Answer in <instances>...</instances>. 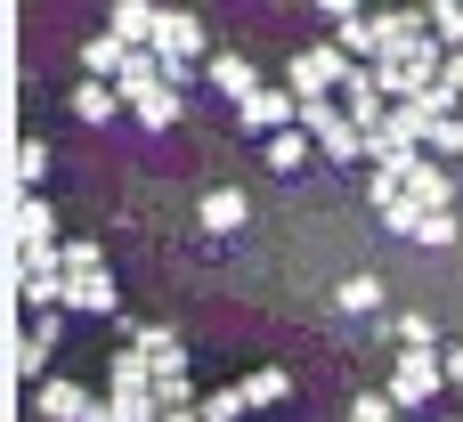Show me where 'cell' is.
<instances>
[{"instance_id":"4316f807","label":"cell","mask_w":463,"mask_h":422,"mask_svg":"<svg viewBox=\"0 0 463 422\" xmlns=\"http://www.w3.org/2000/svg\"><path fill=\"white\" fill-rule=\"evenodd\" d=\"M244 415V390H220V399H203V422H236Z\"/></svg>"},{"instance_id":"e0dca14e","label":"cell","mask_w":463,"mask_h":422,"mask_svg":"<svg viewBox=\"0 0 463 422\" xmlns=\"http://www.w3.org/2000/svg\"><path fill=\"white\" fill-rule=\"evenodd\" d=\"M130 342H138V350H146L155 366H187V350H179V333H171V325H138Z\"/></svg>"},{"instance_id":"7c38bea8","label":"cell","mask_w":463,"mask_h":422,"mask_svg":"<svg viewBox=\"0 0 463 422\" xmlns=\"http://www.w3.org/2000/svg\"><path fill=\"white\" fill-rule=\"evenodd\" d=\"M65 309H81V317H114L122 301H114V277H73L65 285Z\"/></svg>"},{"instance_id":"9c48e42d","label":"cell","mask_w":463,"mask_h":422,"mask_svg":"<svg viewBox=\"0 0 463 422\" xmlns=\"http://www.w3.org/2000/svg\"><path fill=\"white\" fill-rule=\"evenodd\" d=\"M407 203H415V211H456V171L423 163V171L407 179Z\"/></svg>"},{"instance_id":"f546056e","label":"cell","mask_w":463,"mask_h":422,"mask_svg":"<svg viewBox=\"0 0 463 422\" xmlns=\"http://www.w3.org/2000/svg\"><path fill=\"white\" fill-rule=\"evenodd\" d=\"M391 407H399V399H374V390H366V399H358L350 415H358V422H391Z\"/></svg>"},{"instance_id":"7a4b0ae2","label":"cell","mask_w":463,"mask_h":422,"mask_svg":"<svg viewBox=\"0 0 463 422\" xmlns=\"http://www.w3.org/2000/svg\"><path fill=\"white\" fill-rule=\"evenodd\" d=\"M439 382H448V358H439V350H399V358H391V399H399V407H431Z\"/></svg>"},{"instance_id":"484cf974","label":"cell","mask_w":463,"mask_h":422,"mask_svg":"<svg viewBox=\"0 0 463 422\" xmlns=\"http://www.w3.org/2000/svg\"><path fill=\"white\" fill-rule=\"evenodd\" d=\"M423 220H431V211H415V203H391V211H383L391 236H423Z\"/></svg>"},{"instance_id":"4dcf8cb0","label":"cell","mask_w":463,"mask_h":422,"mask_svg":"<svg viewBox=\"0 0 463 422\" xmlns=\"http://www.w3.org/2000/svg\"><path fill=\"white\" fill-rule=\"evenodd\" d=\"M439 81H448V89L463 98V49H448V65H439Z\"/></svg>"},{"instance_id":"8992f818","label":"cell","mask_w":463,"mask_h":422,"mask_svg":"<svg viewBox=\"0 0 463 422\" xmlns=\"http://www.w3.org/2000/svg\"><path fill=\"white\" fill-rule=\"evenodd\" d=\"M212 89H220V98H236V106H252L269 81L252 73V57H236V49H228V57H212Z\"/></svg>"},{"instance_id":"3957f363","label":"cell","mask_w":463,"mask_h":422,"mask_svg":"<svg viewBox=\"0 0 463 422\" xmlns=\"http://www.w3.org/2000/svg\"><path fill=\"white\" fill-rule=\"evenodd\" d=\"M212 41H203V16H187V8H163V24H155V57L163 65H187V57H203Z\"/></svg>"},{"instance_id":"d6986e66","label":"cell","mask_w":463,"mask_h":422,"mask_svg":"<svg viewBox=\"0 0 463 422\" xmlns=\"http://www.w3.org/2000/svg\"><path fill=\"white\" fill-rule=\"evenodd\" d=\"M33 244H57V228L41 203H16V252H33Z\"/></svg>"},{"instance_id":"f1b7e54d","label":"cell","mask_w":463,"mask_h":422,"mask_svg":"<svg viewBox=\"0 0 463 422\" xmlns=\"http://www.w3.org/2000/svg\"><path fill=\"white\" fill-rule=\"evenodd\" d=\"M415 244H456V211H431V220H423V236H415Z\"/></svg>"},{"instance_id":"44dd1931","label":"cell","mask_w":463,"mask_h":422,"mask_svg":"<svg viewBox=\"0 0 463 422\" xmlns=\"http://www.w3.org/2000/svg\"><path fill=\"white\" fill-rule=\"evenodd\" d=\"M179 114H187V98H179V89H155V98L138 106V122H146V130H171Z\"/></svg>"},{"instance_id":"8fae6325","label":"cell","mask_w":463,"mask_h":422,"mask_svg":"<svg viewBox=\"0 0 463 422\" xmlns=\"http://www.w3.org/2000/svg\"><path fill=\"white\" fill-rule=\"evenodd\" d=\"M244 220H252L244 187H212V195H203V228H212V236H236Z\"/></svg>"},{"instance_id":"30bf717a","label":"cell","mask_w":463,"mask_h":422,"mask_svg":"<svg viewBox=\"0 0 463 422\" xmlns=\"http://www.w3.org/2000/svg\"><path fill=\"white\" fill-rule=\"evenodd\" d=\"M122 65H130V49H122L114 33L81 41V81H122Z\"/></svg>"},{"instance_id":"9a60e30c","label":"cell","mask_w":463,"mask_h":422,"mask_svg":"<svg viewBox=\"0 0 463 422\" xmlns=\"http://www.w3.org/2000/svg\"><path fill=\"white\" fill-rule=\"evenodd\" d=\"M334 309H342V317H374V309H383V277H350V285L334 293Z\"/></svg>"},{"instance_id":"277c9868","label":"cell","mask_w":463,"mask_h":422,"mask_svg":"<svg viewBox=\"0 0 463 422\" xmlns=\"http://www.w3.org/2000/svg\"><path fill=\"white\" fill-rule=\"evenodd\" d=\"M236 122H244L252 138H277V130H301V98H293V89H260L252 106H236Z\"/></svg>"},{"instance_id":"603a6c76","label":"cell","mask_w":463,"mask_h":422,"mask_svg":"<svg viewBox=\"0 0 463 422\" xmlns=\"http://www.w3.org/2000/svg\"><path fill=\"white\" fill-rule=\"evenodd\" d=\"M423 24L439 33V49H463V8H456V0H439V8H423Z\"/></svg>"},{"instance_id":"ac0fdd59","label":"cell","mask_w":463,"mask_h":422,"mask_svg":"<svg viewBox=\"0 0 463 422\" xmlns=\"http://www.w3.org/2000/svg\"><path fill=\"white\" fill-rule=\"evenodd\" d=\"M309 163V130H277L269 138V171H301Z\"/></svg>"},{"instance_id":"d4e9b609","label":"cell","mask_w":463,"mask_h":422,"mask_svg":"<svg viewBox=\"0 0 463 422\" xmlns=\"http://www.w3.org/2000/svg\"><path fill=\"white\" fill-rule=\"evenodd\" d=\"M114 415L122 422H163V407H155V390H114Z\"/></svg>"},{"instance_id":"ffe728a7","label":"cell","mask_w":463,"mask_h":422,"mask_svg":"<svg viewBox=\"0 0 463 422\" xmlns=\"http://www.w3.org/2000/svg\"><path fill=\"white\" fill-rule=\"evenodd\" d=\"M146 390H155V407L171 415V407H187V390H195V382H187V366H155V382H146Z\"/></svg>"},{"instance_id":"83f0119b","label":"cell","mask_w":463,"mask_h":422,"mask_svg":"<svg viewBox=\"0 0 463 422\" xmlns=\"http://www.w3.org/2000/svg\"><path fill=\"white\" fill-rule=\"evenodd\" d=\"M423 155H463V114H456V122H439V130H431V146H423Z\"/></svg>"},{"instance_id":"ba28073f","label":"cell","mask_w":463,"mask_h":422,"mask_svg":"<svg viewBox=\"0 0 463 422\" xmlns=\"http://www.w3.org/2000/svg\"><path fill=\"white\" fill-rule=\"evenodd\" d=\"M155 24H163V8H146V0H122L106 33H114L122 49H155Z\"/></svg>"},{"instance_id":"2e32d148","label":"cell","mask_w":463,"mask_h":422,"mask_svg":"<svg viewBox=\"0 0 463 422\" xmlns=\"http://www.w3.org/2000/svg\"><path fill=\"white\" fill-rule=\"evenodd\" d=\"M236 390H244V407H277V399L293 390V374H285V366H260V374H244Z\"/></svg>"},{"instance_id":"4fadbf2b","label":"cell","mask_w":463,"mask_h":422,"mask_svg":"<svg viewBox=\"0 0 463 422\" xmlns=\"http://www.w3.org/2000/svg\"><path fill=\"white\" fill-rule=\"evenodd\" d=\"M114 106H122L114 81H81V89H73V114H81V122H114Z\"/></svg>"},{"instance_id":"52a82bcc","label":"cell","mask_w":463,"mask_h":422,"mask_svg":"<svg viewBox=\"0 0 463 422\" xmlns=\"http://www.w3.org/2000/svg\"><path fill=\"white\" fill-rule=\"evenodd\" d=\"M33 415H41V422H81V415H90V399H81L73 382L49 374V382H33Z\"/></svg>"},{"instance_id":"6da1fadb","label":"cell","mask_w":463,"mask_h":422,"mask_svg":"<svg viewBox=\"0 0 463 422\" xmlns=\"http://www.w3.org/2000/svg\"><path fill=\"white\" fill-rule=\"evenodd\" d=\"M350 73H358V65L342 57V41H309V49L293 57V73H285V89H293V98L309 106V98H334V89H342Z\"/></svg>"},{"instance_id":"836d02e7","label":"cell","mask_w":463,"mask_h":422,"mask_svg":"<svg viewBox=\"0 0 463 422\" xmlns=\"http://www.w3.org/2000/svg\"><path fill=\"white\" fill-rule=\"evenodd\" d=\"M163 422H203V407H171V415H163Z\"/></svg>"},{"instance_id":"cb8c5ba5","label":"cell","mask_w":463,"mask_h":422,"mask_svg":"<svg viewBox=\"0 0 463 422\" xmlns=\"http://www.w3.org/2000/svg\"><path fill=\"white\" fill-rule=\"evenodd\" d=\"M399 350H439V325H431L423 309H407V317H399Z\"/></svg>"},{"instance_id":"7402d4cb","label":"cell","mask_w":463,"mask_h":422,"mask_svg":"<svg viewBox=\"0 0 463 422\" xmlns=\"http://www.w3.org/2000/svg\"><path fill=\"white\" fill-rule=\"evenodd\" d=\"M57 260H65V277H106V252H98L90 236H73V244H65Z\"/></svg>"},{"instance_id":"d6a6232c","label":"cell","mask_w":463,"mask_h":422,"mask_svg":"<svg viewBox=\"0 0 463 422\" xmlns=\"http://www.w3.org/2000/svg\"><path fill=\"white\" fill-rule=\"evenodd\" d=\"M448 382H456V390H463V350H448Z\"/></svg>"},{"instance_id":"5bb4252c","label":"cell","mask_w":463,"mask_h":422,"mask_svg":"<svg viewBox=\"0 0 463 422\" xmlns=\"http://www.w3.org/2000/svg\"><path fill=\"white\" fill-rule=\"evenodd\" d=\"M8 179H16V187H41V179H49V146H41V138H16V155H8Z\"/></svg>"},{"instance_id":"1f68e13d","label":"cell","mask_w":463,"mask_h":422,"mask_svg":"<svg viewBox=\"0 0 463 422\" xmlns=\"http://www.w3.org/2000/svg\"><path fill=\"white\" fill-rule=\"evenodd\" d=\"M81 422H122V415H114V399H106V407H98V399H90V415H81Z\"/></svg>"},{"instance_id":"5b68a950","label":"cell","mask_w":463,"mask_h":422,"mask_svg":"<svg viewBox=\"0 0 463 422\" xmlns=\"http://www.w3.org/2000/svg\"><path fill=\"white\" fill-rule=\"evenodd\" d=\"M114 89H122V106L138 114L155 89H171V81H163V57H155V49H130V65H122V81H114Z\"/></svg>"}]
</instances>
